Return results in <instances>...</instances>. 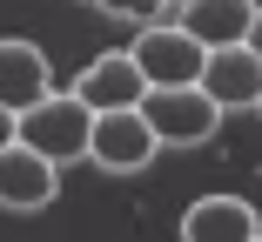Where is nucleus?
<instances>
[{
    "label": "nucleus",
    "instance_id": "nucleus-1",
    "mask_svg": "<svg viewBox=\"0 0 262 242\" xmlns=\"http://www.w3.org/2000/svg\"><path fill=\"white\" fill-rule=\"evenodd\" d=\"M88 128H94V108H81L74 94H40L34 108H20L14 141L61 168V162H81L88 155Z\"/></svg>",
    "mask_w": 262,
    "mask_h": 242
},
{
    "label": "nucleus",
    "instance_id": "nucleus-2",
    "mask_svg": "<svg viewBox=\"0 0 262 242\" xmlns=\"http://www.w3.org/2000/svg\"><path fill=\"white\" fill-rule=\"evenodd\" d=\"M135 108H141L148 135L162 141V148H195V141H208L222 128V108L208 101L202 87H148Z\"/></svg>",
    "mask_w": 262,
    "mask_h": 242
},
{
    "label": "nucleus",
    "instance_id": "nucleus-3",
    "mask_svg": "<svg viewBox=\"0 0 262 242\" xmlns=\"http://www.w3.org/2000/svg\"><path fill=\"white\" fill-rule=\"evenodd\" d=\"M88 155L108 175H135V168H148L155 155H162V141L148 135L141 108H101L94 128H88Z\"/></svg>",
    "mask_w": 262,
    "mask_h": 242
},
{
    "label": "nucleus",
    "instance_id": "nucleus-4",
    "mask_svg": "<svg viewBox=\"0 0 262 242\" xmlns=\"http://www.w3.org/2000/svg\"><path fill=\"white\" fill-rule=\"evenodd\" d=\"M128 54H135V68H141V81H148V87H195V81H202V54H208V47H202V40H188L182 27L148 20V27H141V40L128 47Z\"/></svg>",
    "mask_w": 262,
    "mask_h": 242
},
{
    "label": "nucleus",
    "instance_id": "nucleus-5",
    "mask_svg": "<svg viewBox=\"0 0 262 242\" xmlns=\"http://www.w3.org/2000/svg\"><path fill=\"white\" fill-rule=\"evenodd\" d=\"M74 101L81 108H135L141 101V94H148V81H141V68H135V54H128V47H115V54H94L81 74H74Z\"/></svg>",
    "mask_w": 262,
    "mask_h": 242
},
{
    "label": "nucleus",
    "instance_id": "nucleus-6",
    "mask_svg": "<svg viewBox=\"0 0 262 242\" xmlns=\"http://www.w3.org/2000/svg\"><path fill=\"white\" fill-rule=\"evenodd\" d=\"M61 195V168L54 162H40L34 148H20V141H7L0 148V209H14V215H34Z\"/></svg>",
    "mask_w": 262,
    "mask_h": 242
},
{
    "label": "nucleus",
    "instance_id": "nucleus-7",
    "mask_svg": "<svg viewBox=\"0 0 262 242\" xmlns=\"http://www.w3.org/2000/svg\"><path fill=\"white\" fill-rule=\"evenodd\" d=\"M195 87H202L222 115H229V108H255V101H262V61L249 54V47H208Z\"/></svg>",
    "mask_w": 262,
    "mask_h": 242
},
{
    "label": "nucleus",
    "instance_id": "nucleus-8",
    "mask_svg": "<svg viewBox=\"0 0 262 242\" xmlns=\"http://www.w3.org/2000/svg\"><path fill=\"white\" fill-rule=\"evenodd\" d=\"M40 94H54V68L34 40H0V108H34Z\"/></svg>",
    "mask_w": 262,
    "mask_h": 242
},
{
    "label": "nucleus",
    "instance_id": "nucleus-9",
    "mask_svg": "<svg viewBox=\"0 0 262 242\" xmlns=\"http://www.w3.org/2000/svg\"><path fill=\"white\" fill-rule=\"evenodd\" d=\"M255 209L242 195H202L182 215V242H255Z\"/></svg>",
    "mask_w": 262,
    "mask_h": 242
},
{
    "label": "nucleus",
    "instance_id": "nucleus-10",
    "mask_svg": "<svg viewBox=\"0 0 262 242\" xmlns=\"http://www.w3.org/2000/svg\"><path fill=\"white\" fill-rule=\"evenodd\" d=\"M249 20H255V0H182L175 27L188 40H202V47H242Z\"/></svg>",
    "mask_w": 262,
    "mask_h": 242
},
{
    "label": "nucleus",
    "instance_id": "nucleus-11",
    "mask_svg": "<svg viewBox=\"0 0 262 242\" xmlns=\"http://www.w3.org/2000/svg\"><path fill=\"white\" fill-rule=\"evenodd\" d=\"M88 7H101V14H121V20H155V14H162V0H88Z\"/></svg>",
    "mask_w": 262,
    "mask_h": 242
},
{
    "label": "nucleus",
    "instance_id": "nucleus-12",
    "mask_svg": "<svg viewBox=\"0 0 262 242\" xmlns=\"http://www.w3.org/2000/svg\"><path fill=\"white\" fill-rule=\"evenodd\" d=\"M242 47H249V54L262 61V7H255V20H249V34H242Z\"/></svg>",
    "mask_w": 262,
    "mask_h": 242
},
{
    "label": "nucleus",
    "instance_id": "nucleus-13",
    "mask_svg": "<svg viewBox=\"0 0 262 242\" xmlns=\"http://www.w3.org/2000/svg\"><path fill=\"white\" fill-rule=\"evenodd\" d=\"M14 121H20L14 108H0V148H7V141H14Z\"/></svg>",
    "mask_w": 262,
    "mask_h": 242
},
{
    "label": "nucleus",
    "instance_id": "nucleus-14",
    "mask_svg": "<svg viewBox=\"0 0 262 242\" xmlns=\"http://www.w3.org/2000/svg\"><path fill=\"white\" fill-rule=\"evenodd\" d=\"M162 7H182V0H162Z\"/></svg>",
    "mask_w": 262,
    "mask_h": 242
},
{
    "label": "nucleus",
    "instance_id": "nucleus-15",
    "mask_svg": "<svg viewBox=\"0 0 262 242\" xmlns=\"http://www.w3.org/2000/svg\"><path fill=\"white\" fill-rule=\"evenodd\" d=\"M255 242H262V229H255Z\"/></svg>",
    "mask_w": 262,
    "mask_h": 242
},
{
    "label": "nucleus",
    "instance_id": "nucleus-16",
    "mask_svg": "<svg viewBox=\"0 0 262 242\" xmlns=\"http://www.w3.org/2000/svg\"><path fill=\"white\" fill-rule=\"evenodd\" d=\"M255 115H262V101H255Z\"/></svg>",
    "mask_w": 262,
    "mask_h": 242
}]
</instances>
